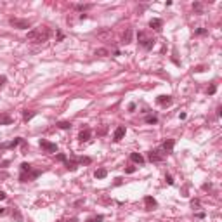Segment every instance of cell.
I'll list each match as a JSON object with an SVG mask.
<instances>
[{"label":"cell","instance_id":"ffe728a7","mask_svg":"<svg viewBox=\"0 0 222 222\" xmlns=\"http://www.w3.org/2000/svg\"><path fill=\"white\" fill-rule=\"evenodd\" d=\"M78 163H82V165H90L92 163V160L89 158V156H80V158H75Z\"/></svg>","mask_w":222,"mask_h":222},{"label":"cell","instance_id":"7402d4cb","mask_svg":"<svg viewBox=\"0 0 222 222\" xmlns=\"http://www.w3.org/2000/svg\"><path fill=\"white\" fill-rule=\"evenodd\" d=\"M193 11L198 14H203V5H201V2H194L193 4Z\"/></svg>","mask_w":222,"mask_h":222},{"label":"cell","instance_id":"e575fe53","mask_svg":"<svg viewBox=\"0 0 222 222\" xmlns=\"http://www.w3.org/2000/svg\"><path fill=\"white\" fill-rule=\"evenodd\" d=\"M12 217H16L17 220H21V214L17 212V210H14V214H12Z\"/></svg>","mask_w":222,"mask_h":222},{"label":"cell","instance_id":"e0dca14e","mask_svg":"<svg viewBox=\"0 0 222 222\" xmlns=\"http://www.w3.org/2000/svg\"><path fill=\"white\" fill-rule=\"evenodd\" d=\"M106 175H108V170H106V168H97L96 173H94V177H96V179H104Z\"/></svg>","mask_w":222,"mask_h":222},{"label":"cell","instance_id":"9c48e42d","mask_svg":"<svg viewBox=\"0 0 222 222\" xmlns=\"http://www.w3.org/2000/svg\"><path fill=\"white\" fill-rule=\"evenodd\" d=\"M149 26L154 30V31H161V26H163V21L158 19V17H154V19L149 21Z\"/></svg>","mask_w":222,"mask_h":222},{"label":"cell","instance_id":"83f0119b","mask_svg":"<svg viewBox=\"0 0 222 222\" xmlns=\"http://www.w3.org/2000/svg\"><path fill=\"white\" fill-rule=\"evenodd\" d=\"M137 40H139V43H142V42L146 40V33H144V31H139V33H137Z\"/></svg>","mask_w":222,"mask_h":222},{"label":"cell","instance_id":"603a6c76","mask_svg":"<svg viewBox=\"0 0 222 222\" xmlns=\"http://www.w3.org/2000/svg\"><path fill=\"white\" fill-rule=\"evenodd\" d=\"M103 220H104L103 215H94V217H89L85 222H103Z\"/></svg>","mask_w":222,"mask_h":222},{"label":"cell","instance_id":"5bb4252c","mask_svg":"<svg viewBox=\"0 0 222 222\" xmlns=\"http://www.w3.org/2000/svg\"><path fill=\"white\" fill-rule=\"evenodd\" d=\"M130 42H132V30L130 28H127L123 36H122V43H130Z\"/></svg>","mask_w":222,"mask_h":222},{"label":"cell","instance_id":"5b68a950","mask_svg":"<svg viewBox=\"0 0 222 222\" xmlns=\"http://www.w3.org/2000/svg\"><path fill=\"white\" fill-rule=\"evenodd\" d=\"M125 134H127V128H125V125H120L115 128V134H113V141L115 142H120L122 139L125 137Z\"/></svg>","mask_w":222,"mask_h":222},{"label":"cell","instance_id":"52a82bcc","mask_svg":"<svg viewBox=\"0 0 222 222\" xmlns=\"http://www.w3.org/2000/svg\"><path fill=\"white\" fill-rule=\"evenodd\" d=\"M173 146H175V141L173 139H166L165 142L161 144V151H165V153H170L173 149Z\"/></svg>","mask_w":222,"mask_h":222},{"label":"cell","instance_id":"f546056e","mask_svg":"<svg viewBox=\"0 0 222 222\" xmlns=\"http://www.w3.org/2000/svg\"><path fill=\"white\" fill-rule=\"evenodd\" d=\"M215 90H217V85H210V87H208V90H207V92H208V94H210V96H214V94H215Z\"/></svg>","mask_w":222,"mask_h":222},{"label":"cell","instance_id":"9a60e30c","mask_svg":"<svg viewBox=\"0 0 222 222\" xmlns=\"http://www.w3.org/2000/svg\"><path fill=\"white\" fill-rule=\"evenodd\" d=\"M0 125H12V116L11 115H0Z\"/></svg>","mask_w":222,"mask_h":222},{"label":"cell","instance_id":"2e32d148","mask_svg":"<svg viewBox=\"0 0 222 222\" xmlns=\"http://www.w3.org/2000/svg\"><path fill=\"white\" fill-rule=\"evenodd\" d=\"M141 45H142V49H146V50H151L153 45H154V40H153V38H146Z\"/></svg>","mask_w":222,"mask_h":222},{"label":"cell","instance_id":"ab89813d","mask_svg":"<svg viewBox=\"0 0 222 222\" xmlns=\"http://www.w3.org/2000/svg\"><path fill=\"white\" fill-rule=\"evenodd\" d=\"M222 115V106H219V108H217V116H220Z\"/></svg>","mask_w":222,"mask_h":222},{"label":"cell","instance_id":"f1b7e54d","mask_svg":"<svg viewBox=\"0 0 222 222\" xmlns=\"http://www.w3.org/2000/svg\"><path fill=\"white\" fill-rule=\"evenodd\" d=\"M66 154H62V153H59V154H57V161H61V163H66Z\"/></svg>","mask_w":222,"mask_h":222},{"label":"cell","instance_id":"8fae6325","mask_svg":"<svg viewBox=\"0 0 222 222\" xmlns=\"http://www.w3.org/2000/svg\"><path fill=\"white\" fill-rule=\"evenodd\" d=\"M130 160L134 163H137V165H142V163H144V158H142L141 153H130Z\"/></svg>","mask_w":222,"mask_h":222},{"label":"cell","instance_id":"7c38bea8","mask_svg":"<svg viewBox=\"0 0 222 222\" xmlns=\"http://www.w3.org/2000/svg\"><path fill=\"white\" fill-rule=\"evenodd\" d=\"M64 166H66L68 170H71V172H75L76 168H78V161H76V160H66Z\"/></svg>","mask_w":222,"mask_h":222},{"label":"cell","instance_id":"6da1fadb","mask_svg":"<svg viewBox=\"0 0 222 222\" xmlns=\"http://www.w3.org/2000/svg\"><path fill=\"white\" fill-rule=\"evenodd\" d=\"M50 35H52V31H50L47 26H42V28H33V30H30L26 38L35 42V43H43V42H47L49 38H50Z\"/></svg>","mask_w":222,"mask_h":222},{"label":"cell","instance_id":"4316f807","mask_svg":"<svg viewBox=\"0 0 222 222\" xmlns=\"http://www.w3.org/2000/svg\"><path fill=\"white\" fill-rule=\"evenodd\" d=\"M208 30L207 28H198V30H194V35H207Z\"/></svg>","mask_w":222,"mask_h":222},{"label":"cell","instance_id":"7a4b0ae2","mask_svg":"<svg viewBox=\"0 0 222 222\" xmlns=\"http://www.w3.org/2000/svg\"><path fill=\"white\" fill-rule=\"evenodd\" d=\"M9 23H11V26L17 28V30H28V28H31V24H33L31 19H19V17H11Z\"/></svg>","mask_w":222,"mask_h":222},{"label":"cell","instance_id":"836d02e7","mask_svg":"<svg viewBox=\"0 0 222 222\" xmlns=\"http://www.w3.org/2000/svg\"><path fill=\"white\" fill-rule=\"evenodd\" d=\"M194 71H196V73H201V71H205V66H196Z\"/></svg>","mask_w":222,"mask_h":222},{"label":"cell","instance_id":"1f68e13d","mask_svg":"<svg viewBox=\"0 0 222 222\" xmlns=\"http://www.w3.org/2000/svg\"><path fill=\"white\" fill-rule=\"evenodd\" d=\"M5 82H7V76H0V89H2V87H4V85H5Z\"/></svg>","mask_w":222,"mask_h":222},{"label":"cell","instance_id":"4fadbf2b","mask_svg":"<svg viewBox=\"0 0 222 222\" xmlns=\"http://www.w3.org/2000/svg\"><path fill=\"white\" fill-rule=\"evenodd\" d=\"M21 142V137L14 139V141H11V142H7V144H2L0 146V149H11V147H16V146Z\"/></svg>","mask_w":222,"mask_h":222},{"label":"cell","instance_id":"ac0fdd59","mask_svg":"<svg viewBox=\"0 0 222 222\" xmlns=\"http://www.w3.org/2000/svg\"><path fill=\"white\" fill-rule=\"evenodd\" d=\"M144 122L147 125H156V123H158V118L154 116V115H147V116L144 118Z\"/></svg>","mask_w":222,"mask_h":222},{"label":"cell","instance_id":"4dcf8cb0","mask_svg":"<svg viewBox=\"0 0 222 222\" xmlns=\"http://www.w3.org/2000/svg\"><path fill=\"white\" fill-rule=\"evenodd\" d=\"M165 180H166V184H168V186H173V177H172V175H166Z\"/></svg>","mask_w":222,"mask_h":222},{"label":"cell","instance_id":"74e56055","mask_svg":"<svg viewBox=\"0 0 222 222\" xmlns=\"http://www.w3.org/2000/svg\"><path fill=\"white\" fill-rule=\"evenodd\" d=\"M5 198H7V194L4 193V191H0V201H2V200H5Z\"/></svg>","mask_w":222,"mask_h":222},{"label":"cell","instance_id":"b9f144b4","mask_svg":"<svg viewBox=\"0 0 222 222\" xmlns=\"http://www.w3.org/2000/svg\"><path fill=\"white\" fill-rule=\"evenodd\" d=\"M0 158H2V153H0Z\"/></svg>","mask_w":222,"mask_h":222},{"label":"cell","instance_id":"60d3db41","mask_svg":"<svg viewBox=\"0 0 222 222\" xmlns=\"http://www.w3.org/2000/svg\"><path fill=\"white\" fill-rule=\"evenodd\" d=\"M5 212H7L5 208H0V215H4V214H5Z\"/></svg>","mask_w":222,"mask_h":222},{"label":"cell","instance_id":"8992f818","mask_svg":"<svg viewBox=\"0 0 222 222\" xmlns=\"http://www.w3.org/2000/svg\"><path fill=\"white\" fill-rule=\"evenodd\" d=\"M144 205H146V210H154V208L158 207V203H156V200H154L153 196H146Z\"/></svg>","mask_w":222,"mask_h":222},{"label":"cell","instance_id":"d6a6232c","mask_svg":"<svg viewBox=\"0 0 222 222\" xmlns=\"http://www.w3.org/2000/svg\"><path fill=\"white\" fill-rule=\"evenodd\" d=\"M62 40H64V35H62V31L57 30V42H62Z\"/></svg>","mask_w":222,"mask_h":222},{"label":"cell","instance_id":"44dd1931","mask_svg":"<svg viewBox=\"0 0 222 222\" xmlns=\"http://www.w3.org/2000/svg\"><path fill=\"white\" fill-rule=\"evenodd\" d=\"M35 115H36V111H24V113H23V120L28 122V120H31Z\"/></svg>","mask_w":222,"mask_h":222},{"label":"cell","instance_id":"8d00e7d4","mask_svg":"<svg viewBox=\"0 0 222 222\" xmlns=\"http://www.w3.org/2000/svg\"><path fill=\"white\" fill-rule=\"evenodd\" d=\"M191 205H193V208L194 207H200V201H198V200H193V201H191Z\"/></svg>","mask_w":222,"mask_h":222},{"label":"cell","instance_id":"3957f363","mask_svg":"<svg viewBox=\"0 0 222 222\" xmlns=\"http://www.w3.org/2000/svg\"><path fill=\"white\" fill-rule=\"evenodd\" d=\"M163 158H165V153L161 151V149H153V151L147 153V160L153 161V163H158V161H161Z\"/></svg>","mask_w":222,"mask_h":222},{"label":"cell","instance_id":"484cf974","mask_svg":"<svg viewBox=\"0 0 222 222\" xmlns=\"http://www.w3.org/2000/svg\"><path fill=\"white\" fill-rule=\"evenodd\" d=\"M108 54H109L108 49H97L96 50V56H108Z\"/></svg>","mask_w":222,"mask_h":222},{"label":"cell","instance_id":"d590c367","mask_svg":"<svg viewBox=\"0 0 222 222\" xmlns=\"http://www.w3.org/2000/svg\"><path fill=\"white\" fill-rule=\"evenodd\" d=\"M135 172V166H128V168H127V173H134Z\"/></svg>","mask_w":222,"mask_h":222},{"label":"cell","instance_id":"f35d334b","mask_svg":"<svg viewBox=\"0 0 222 222\" xmlns=\"http://www.w3.org/2000/svg\"><path fill=\"white\" fill-rule=\"evenodd\" d=\"M134 109H135V104L130 103V104H128V111H134Z\"/></svg>","mask_w":222,"mask_h":222},{"label":"cell","instance_id":"d4e9b609","mask_svg":"<svg viewBox=\"0 0 222 222\" xmlns=\"http://www.w3.org/2000/svg\"><path fill=\"white\" fill-rule=\"evenodd\" d=\"M90 7H92V4H78V5H75V9L76 11H87Z\"/></svg>","mask_w":222,"mask_h":222},{"label":"cell","instance_id":"d6986e66","mask_svg":"<svg viewBox=\"0 0 222 222\" xmlns=\"http://www.w3.org/2000/svg\"><path fill=\"white\" fill-rule=\"evenodd\" d=\"M31 170H33V166L30 165V163H26V161L21 163V173H30Z\"/></svg>","mask_w":222,"mask_h":222},{"label":"cell","instance_id":"ba28073f","mask_svg":"<svg viewBox=\"0 0 222 222\" xmlns=\"http://www.w3.org/2000/svg\"><path fill=\"white\" fill-rule=\"evenodd\" d=\"M156 103H158L160 106H170V104H172V97L170 96H158L156 97Z\"/></svg>","mask_w":222,"mask_h":222},{"label":"cell","instance_id":"277c9868","mask_svg":"<svg viewBox=\"0 0 222 222\" xmlns=\"http://www.w3.org/2000/svg\"><path fill=\"white\" fill-rule=\"evenodd\" d=\"M40 147L43 149L45 153H57V144L56 142H50V141H45V139H42L40 142Z\"/></svg>","mask_w":222,"mask_h":222},{"label":"cell","instance_id":"30bf717a","mask_svg":"<svg viewBox=\"0 0 222 222\" xmlns=\"http://www.w3.org/2000/svg\"><path fill=\"white\" fill-rule=\"evenodd\" d=\"M90 135H92V132L89 128H85V130H82L78 134V141L80 142H87V141H90Z\"/></svg>","mask_w":222,"mask_h":222},{"label":"cell","instance_id":"cb8c5ba5","mask_svg":"<svg viewBox=\"0 0 222 222\" xmlns=\"http://www.w3.org/2000/svg\"><path fill=\"white\" fill-rule=\"evenodd\" d=\"M57 127H59L61 130H68V128H71V123H69V122H59Z\"/></svg>","mask_w":222,"mask_h":222}]
</instances>
